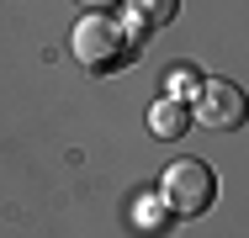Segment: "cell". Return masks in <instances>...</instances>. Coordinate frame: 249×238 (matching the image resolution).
Masks as SVG:
<instances>
[{
  "label": "cell",
  "mask_w": 249,
  "mask_h": 238,
  "mask_svg": "<svg viewBox=\"0 0 249 238\" xmlns=\"http://www.w3.org/2000/svg\"><path fill=\"white\" fill-rule=\"evenodd\" d=\"M149 122H154L159 138H180V133H186V111H180V101H159V106L149 111Z\"/></svg>",
  "instance_id": "cell-5"
},
{
  "label": "cell",
  "mask_w": 249,
  "mask_h": 238,
  "mask_svg": "<svg viewBox=\"0 0 249 238\" xmlns=\"http://www.w3.org/2000/svg\"><path fill=\"white\" fill-rule=\"evenodd\" d=\"M244 117H249V95L233 80H201V90H196V122L201 127L233 133V127H244Z\"/></svg>",
  "instance_id": "cell-3"
},
{
  "label": "cell",
  "mask_w": 249,
  "mask_h": 238,
  "mask_svg": "<svg viewBox=\"0 0 249 238\" xmlns=\"http://www.w3.org/2000/svg\"><path fill=\"white\" fill-rule=\"evenodd\" d=\"M85 11H106V5H117V0H80Z\"/></svg>",
  "instance_id": "cell-6"
},
{
  "label": "cell",
  "mask_w": 249,
  "mask_h": 238,
  "mask_svg": "<svg viewBox=\"0 0 249 238\" xmlns=\"http://www.w3.org/2000/svg\"><path fill=\"white\" fill-rule=\"evenodd\" d=\"M69 43H74V58H80L85 69H122V64L138 58V43L127 37V27L111 21V16H101V11L74 27Z\"/></svg>",
  "instance_id": "cell-1"
},
{
  "label": "cell",
  "mask_w": 249,
  "mask_h": 238,
  "mask_svg": "<svg viewBox=\"0 0 249 238\" xmlns=\"http://www.w3.org/2000/svg\"><path fill=\"white\" fill-rule=\"evenodd\" d=\"M159 196H164V206L175 217H201L212 206V196H217V175L196 159H175L164 170V180H159Z\"/></svg>",
  "instance_id": "cell-2"
},
{
  "label": "cell",
  "mask_w": 249,
  "mask_h": 238,
  "mask_svg": "<svg viewBox=\"0 0 249 238\" xmlns=\"http://www.w3.org/2000/svg\"><path fill=\"white\" fill-rule=\"evenodd\" d=\"M127 11H133L138 27H164V21H175L180 0H127Z\"/></svg>",
  "instance_id": "cell-4"
}]
</instances>
